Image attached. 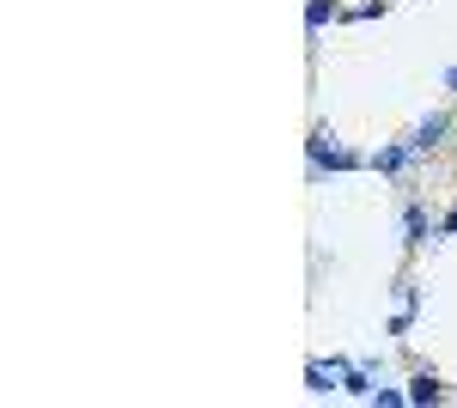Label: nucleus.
<instances>
[{"label": "nucleus", "instance_id": "7", "mask_svg": "<svg viewBox=\"0 0 457 408\" xmlns=\"http://www.w3.org/2000/svg\"><path fill=\"white\" fill-rule=\"evenodd\" d=\"M409 403H415V408L445 403V384H439V372H427V366H421V372L409 378Z\"/></svg>", "mask_w": 457, "mask_h": 408}, {"label": "nucleus", "instance_id": "5", "mask_svg": "<svg viewBox=\"0 0 457 408\" xmlns=\"http://www.w3.org/2000/svg\"><path fill=\"white\" fill-rule=\"evenodd\" d=\"M421 244H433L427 207H421V202H403V250H421Z\"/></svg>", "mask_w": 457, "mask_h": 408}, {"label": "nucleus", "instance_id": "4", "mask_svg": "<svg viewBox=\"0 0 457 408\" xmlns=\"http://www.w3.org/2000/svg\"><path fill=\"white\" fill-rule=\"evenodd\" d=\"M396 299H403V311L390 317L385 329L390 336H409V329H415V311H421V287H415V280H396Z\"/></svg>", "mask_w": 457, "mask_h": 408}, {"label": "nucleus", "instance_id": "11", "mask_svg": "<svg viewBox=\"0 0 457 408\" xmlns=\"http://www.w3.org/2000/svg\"><path fill=\"white\" fill-rule=\"evenodd\" d=\"M439 86H445V92H457V62H452L445 73H439Z\"/></svg>", "mask_w": 457, "mask_h": 408}, {"label": "nucleus", "instance_id": "6", "mask_svg": "<svg viewBox=\"0 0 457 408\" xmlns=\"http://www.w3.org/2000/svg\"><path fill=\"white\" fill-rule=\"evenodd\" d=\"M342 366H348V360H329V366H323V360H312V366H305V390H312V396L342 390Z\"/></svg>", "mask_w": 457, "mask_h": 408}, {"label": "nucleus", "instance_id": "1", "mask_svg": "<svg viewBox=\"0 0 457 408\" xmlns=\"http://www.w3.org/2000/svg\"><path fill=\"white\" fill-rule=\"evenodd\" d=\"M305 153H312V177H323V171H366V153L342 146L329 129H317V135L305 140Z\"/></svg>", "mask_w": 457, "mask_h": 408}, {"label": "nucleus", "instance_id": "2", "mask_svg": "<svg viewBox=\"0 0 457 408\" xmlns=\"http://www.w3.org/2000/svg\"><path fill=\"white\" fill-rule=\"evenodd\" d=\"M415 165V146L409 140H390V146H378V153H366V171H378V177H396V171Z\"/></svg>", "mask_w": 457, "mask_h": 408}, {"label": "nucleus", "instance_id": "10", "mask_svg": "<svg viewBox=\"0 0 457 408\" xmlns=\"http://www.w3.org/2000/svg\"><path fill=\"white\" fill-rule=\"evenodd\" d=\"M366 403H372V408H403V403H409V390H396V384H378Z\"/></svg>", "mask_w": 457, "mask_h": 408}, {"label": "nucleus", "instance_id": "9", "mask_svg": "<svg viewBox=\"0 0 457 408\" xmlns=\"http://www.w3.org/2000/svg\"><path fill=\"white\" fill-rule=\"evenodd\" d=\"M342 390L348 396H372L378 384H372V366H342Z\"/></svg>", "mask_w": 457, "mask_h": 408}, {"label": "nucleus", "instance_id": "8", "mask_svg": "<svg viewBox=\"0 0 457 408\" xmlns=\"http://www.w3.org/2000/svg\"><path fill=\"white\" fill-rule=\"evenodd\" d=\"M336 19H348L336 0H312V6H305V31H312V37L323 31V25H336Z\"/></svg>", "mask_w": 457, "mask_h": 408}, {"label": "nucleus", "instance_id": "3", "mask_svg": "<svg viewBox=\"0 0 457 408\" xmlns=\"http://www.w3.org/2000/svg\"><path fill=\"white\" fill-rule=\"evenodd\" d=\"M445 135H452V116H445V110H427V116H421V129L409 135V146H415V159H427V153H433V146H439Z\"/></svg>", "mask_w": 457, "mask_h": 408}]
</instances>
